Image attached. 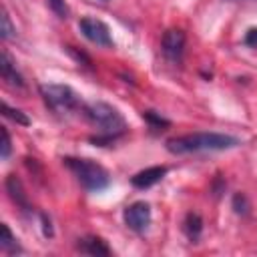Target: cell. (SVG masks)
Here are the masks:
<instances>
[{
    "instance_id": "1",
    "label": "cell",
    "mask_w": 257,
    "mask_h": 257,
    "mask_svg": "<svg viewBox=\"0 0 257 257\" xmlns=\"http://www.w3.org/2000/svg\"><path fill=\"white\" fill-rule=\"evenodd\" d=\"M82 114L92 126L98 128V135L90 137V143H94L98 147L114 143L126 128V120L120 114V110L108 102H102V100L82 104Z\"/></svg>"
},
{
    "instance_id": "2",
    "label": "cell",
    "mask_w": 257,
    "mask_h": 257,
    "mask_svg": "<svg viewBox=\"0 0 257 257\" xmlns=\"http://www.w3.org/2000/svg\"><path fill=\"white\" fill-rule=\"evenodd\" d=\"M241 145V141L233 135L225 133H191L183 137H175L167 141V151L173 155L187 153H203V151H225Z\"/></svg>"
},
{
    "instance_id": "3",
    "label": "cell",
    "mask_w": 257,
    "mask_h": 257,
    "mask_svg": "<svg viewBox=\"0 0 257 257\" xmlns=\"http://www.w3.org/2000/svg\"><path fill=\"white\" fill-rule=\"evenodd\" d=\"M62 163L68 167V171L76 177V181L88 191V193H98L110 185V175L108 171L90 161V159H76V157H64Z\"/></svg>"
},
{
    "instance_id": "4",
    "label": "cell",
    "mask_w": 257,
    "mask_h": 257,
    "mask_svg": "<svg viewBox=\"0 0 257 257\" xmlns=\"http://www.w3.org/2000/svg\"><path fill=\"white\" fill-rule=\"evenodd\" d=\"M40 94L54 112H70L82 106L78 100V94L68 84H42Z\"/></svg>"
},
{
    "instance_id": "5",
    "label": "cell",
    "mask_w": 257,
    "mask_h": 257,
    "mask_svg": "<svg viewBox=\"0 0 257 257\" xmlns=\"http://www.w3.org/2000/svg\"><path fill=\"white\" fill-rule=\"evenodd\" d=\"M78 28H80V32L84 34V38L90 40V42L96 44V46H106V48H108V46L114 44L112 34H110V28H108L102 20H98V18L84 16V18L78 20Z\"/></svg>"
},
{
    "instance_id": "6",
    "label": "cell",
    "mask_w": 257,
    "mask_h": 257,
    "mask_svg": "<svg viewBox=\"0 0 257 257\" xmlns=\"http://www.w3.org/2000/svg\"><path fill=\"white\" fill-rule=\"evenodd\" d=\"M122 219H124V225L128 229L143 233L151 225V205L145 201H135L124 209Z\"/></svg>"
},
{
    "instance_id": "7",
    "label": "cell",
    "mask_w": 257,
    "mask_h": 257,
    "mask_svg": "<svg viewBox=\"0 0 257 257\" xmlns=\"http://www.w3.org/2000/svg\"><path fill=\"white\" fill-rule=\"evenodd\" d=\"M185 32L179 30V28H169L165 34H163V40H161V48H163V54L173 60V62H179L183 58V52H185Z\"/></svg>"
},
{
    "instance_id": "8",
    "label": "cell",
    "mask_w": 257,
    "mask_h": 257,
    "mask_svg": "<svg viewBox=\"0 0 257 257\" xmlns=\"http://www.w3.org/2000/svg\"><path fill=\"white\" fill-rule=\"evenodd\" d=\"M167 167L165 165H157V167H149V169H143L139 171L137 175L131 177V185L135 189H149L153 185H157L165 175H167Z\"/></svg>"
},
{
    "instance_id": "9",
    "label": "cell",
    "mask_w": 257,
    "mask_h": 257,
    "mask_svg": "<svg viewBox=\"0 0 257 257\" xmlns=\"http://www.w3.org/2000/svg\"><path fill=\"white\" fill-rule=\"evenodd\" d=\"M76 249H78L80 253L92 255V257H108V255H110L108 245H106L100 237H96V235H86V237L78 239Z\"/></svg>"
},
{
    "instance_id": "10",
    "label": "cell",
    "mask_w": 257,
    "mask_h": 257,
    "mask_svg": "<svg viewBox=\"0 0 257 257\" xmlns=\"http://www.w3.org/2000/svg\"><path fill=\"white\" fill-rule=\"evenodd\" d=\"M6 191H8V197L14 201V205H16L18 209L30 211V203H28L24 185H22V181H20L16 175H8V177H6Z\"/></svg>"
},
{
    "instance_id": "11",
    "label": "cell",
    "mask_w": 257,
    "mask_h": 257,
    "mask_svg": "<svg viewBox=\"0 0 257 257\" xmlns=\"http://www.w3.org/2000/svg\"><path fill=\"white\" fill-rule=\"evenodd\" d=\"M0 70H2V78L6 80V84H10L12 88H24V78L16 70L12 58L6 50H2V54H0Z\"/></svg>"
},
{
    "instance_id": "12",
    "label": "cell",
    "mask_w": 257,
    "mask_h": 257,
    "mask_svg": "<svg viewBox=\"0 0 257 257\" xmlns=\"http://www.w3.org/2000/svg\"><path fill=\"white\" fill-rule=\"evenodd\" d=\"M183 229H185V235L191 239V241H197L203 233V219L199 213H187L185 217V223H183Z\"/></svg>"
},
{
    "instance_id": "13",
    "label": "cell",
    "mask_w": 257,
    "mask_h": 257,
    "mask_svg": "<svg viewBox=\"0 0 257 257\" xmlns=\"http://www.w3.org/2000/svg\"><path fill=\"white\" fill-rule=\"evenodd\" d=\"M0 247H2V251L10 253V255H14V253H22V247H20L18 239L12 235V231H10V227H8L6 223H2V239H0Z\"/></svg>"
},
{
    "instance_id": "14",
    "label": "cell",
    "mask_w": 257,
    "mask_h": 257,
    "mask_svg": "<svg viewBox=\"0 0 257 257\" xmlns=\"http://www.w3.org/2000/svg\"><path fill=\"white\" fill-rule=\"evenodd\" d=\"M2 114H4L6 118H12L16 124H24V126H28V124H30V118H28L22 110L12 108V106H10V104H6V102H2Z\"/></svg>"
},
{
    "instance_id": "15",
    "label": "cell",
    "mask_w": 257,
    "mask_h": 257,
    "mask_svg": "<svg viewBox=\"0 0 257 257\" xmlns=\"http://www.w3.org/2000/svg\"><path fill=\"white\" fill-rule=\"evenodd\" d=\"M143 118H145V120L149 122V126L155 128V131H165V126L171 124L167 118H163V116L157 114L155 110H145V112H143Z\"/></svg>"
},
{
    "instance_id": "16",
    "label": "cell",
    "mask_w": 257,
    "mask_h": 257,
    "mask_svg": "<svg viewBox=\"0 0 257 257\" xmlns=\"http://www.w3.org/2000/svg\"><path fill=\"white\" fill-rule=\"evenodd\" d=\"M233 209L237 215H247L249 213V201L243 193H235L233 195Z\"/></svg>"
},
{
    "instance_id": "17",
    "label": "cell",
    "mask_w": 257,
    "mask_h": 257,
    "mask_svg": "<svg viewBox=\"0 0 257 257\" xmlns=\"http://www.w3.org/2000/svg\"><path fill=\"white\" fill-rule=\"evenodd\" d=\"M0 32H2V38H4V40H10V38H14V36H16V28L12 26L10 16H8V12H6V10L2 12V28H0Z\"/></svg>"
},
{
    "instance_id": "18",
    "label": "cell",
    "mask_w": 257,
    "mask_h": 257,
    "mask_svg": "<svg viewBox=\"0 0 257 257\" xmlns=\"http://www.w3.org/2000/svg\"><path fill=\"white\" fill-rule=\"evenodd\" d=\"M48 8L58 16V18H68V6L66 0H46Z\"/></svg>"
},
{
    "instance_id": "19",
    "label": "cell",
    "mask_w": 257,
    "mask_h": 257,
    "mask_svg": "<svg viewBox=\"0 0 257 257\" xmlns=\"http://www.w3.org/2000/svg\"><path fill=\"white\" fill-rule=\"evenodd\" d=\"M2 151H0V157L2 159H8L10 157V151H12V143H10V135H8V131L2 126Z\"/></svg>"
},
{
    "instance_id": "20",
    "label": "cell",
    "mask_w": 257,
    "mask_h": 257,
    "mask_svg": "<svg viewBox=\"0 0 257 257\" xmlns=\"http://www.w3.org/2000/svg\"><path fill=\"white\" fill-rule=\"evenodd\" d=\"M243 42H245L247 46H251V48H257V26H253V28H249V30L245 32Z\"/></svg>"
},
{
    "instance_id": "21",
    "label": "cell",
    "mask_w": 257,
    "mask_h": 257,
    "mask_svg": "<svg viewBox=\"0 0 257 257\" xmlns=\"http://www.w3.org/2000/svg\"><path fill=\"white\" fill-rule=\"evenodd\" d=\"M66 50H68V52H70L78 62H84V66H90V58H88L84 52H78L74 46H66Z\"/></svg>"
},
{
    "instance_id": "22",
    "label": "cell",
    "mask_w": 257,
    "mask_h": 257,
    "mask_svg": "<svg viewBox=\"0 0 257 257\" xmlns=\"http://www.w3.org/2000/svg\"><path fill=\"white\" fill-rule=\"evenodd\" d=\"M40 219H42V233H44V237H52L54 235V231H52V225H50V219L42 213L40 215Z\"/></svg>"
},
{
    "instance_id": "23",
    "label": "cell",
    "mask_w": 257,
    "mask_h": 257,
    "mask_svg": "<svg viewBox=\"0 0 257 257\" xmlns=\"http://www.w3.org/2000/svg\"><path fill=\"white\" fill-rule=\"evenodd\" d=\"M102 2H106V0H102Z\"/></svg>"
}]
</instances>
